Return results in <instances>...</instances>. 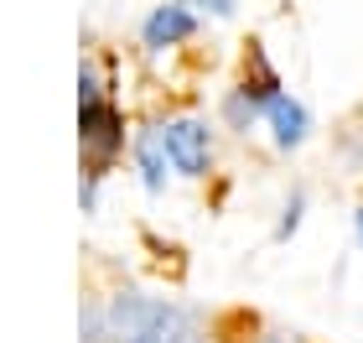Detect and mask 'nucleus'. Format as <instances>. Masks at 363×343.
<instances>
[{
	"instance_id": "5",
	"label": "nucleus",
	"mask_w": 363,
	"mask_h": 343,
	"mask_svg": "<svg viewBox=\"0 0 363 343\" xmlns=\"http://www.w3.org/2000/svg\"><path fill=\"white\" fill-rule=\"evenodd\" d=\"M265 120H270V136H275L280 151H296V146L311 136V114H306L301 99H291V94H280V99L265 109Z\"/></svg>"
},
{
	"instance_id": "1",
	"label": "nucleus",
	"mask_w": 363,
	"mask_h": 343,
	"mask_svg": "<svg viewBox=\"0 0 363 343\" xmlns=\"http://www.w3.org/2000/svg\"><path fill=\"white\" fill-rule=\"evenodd\" d=\"M78 146H84L89 172H99V177H104L114 161H120V151H125V114L104 94L94 62L78 68Z\"/></svg>"
},
{
	"instance_id": "10",
	"label": "nucleus",
	"mask_w": 363,
	"mask_h": 343,
	"mask_svg": "<svg viewBox=\"0 0 363 343\" xmlns=\"http://www.w3.org/2000/svg\"><path fill=\"white\" fill-rule=\"evenodd\" d=\"M353 229H358V244H363V208H358V214H353Z\"/></svg>"
},
{
	"instance_id": "7",
	"label": "nucleus",
	"mask_w": 363,
	"mask_h": 343,
	"mask_svg": "<svg viewBox=\"0 0 363 343\" xmlns=\"http://www.w3.org/2000/svg\"><path fill=\"white\" fill-rule=\"evenodd\" d=\"M259 114H265V109H259L244 89H228V99H223V120H228V130H250Z\"/></svg>"
},
{
	"instance_id": "8",
	"label": "nucleus",
	"mask_w": 363,
	"mask_h": 343,
	"mask_svg": "<svg viewBox=\"0 0 363 343\" xmlns=\"http://www.w3.org/2000/svg\"><path fill=\"white\" fill-rule=\"evenodd\" d=\"M301 214H306V192H291L286 214H280V224H275V239H291L296 229H301Z\"/></svg>"
},
{
	"instance_id": "9",
	"label": "nucleus",
	"mask_w": 363,
	"mask_h": 343,
	"mask_svg": "<svg viewBox=\"0 0 363 343\" xmlns=\"http://www.w3.org/2000/svg\"><path fill=\"white\" fill-rule=\"evenodd\" d=\"M182 6H192V11H208V16H234V0H182Z\"/></svg>"
},
{
	"instance_id": "3",
	"label": "nucleus",
	"mask_w": 363,
	"mask_h": 343,
	"mask_svg": "<svg viewBox=\"0 0 363 343\" xmlns=\"http://www.w3.org/2000/svg\"><path fill=\"white\" fill-rule=\"evenodd\" d=\"M192 31H197V11H192V6H182V0H167V6H156L151 16H145L140 42L151 47V53H167V47L187 42Z\"/></svg>"
},
{
	"instance_id": "11",
	"label": "nucleus",
	"mask_w": 363,
	"mask_h": 343,
	"mask_svg": "<svg viewBox=\"0 0 363 343\" xmlns=\"http://www.w3.org/2000/svg\"><path fill=\"white\" fill-rule=\"evenodd\" d=\"M265 343H301V338H265Z\"/></svg>"
},
{
	"instance_id": "6",
	"label": "nucleus",
	"mask_w": 363,
	"mask_h": 343,
	"mask_svg": "<svg viewBox=\"0 0 363 343\" xmlns=\"http://www.w3.org/2000/svg\"><path fill=\"white\" fill-rule=\"evenodd\" d=\"M135 167H140L145 192H161V187H167L172 156H167V141H161V125H156V130H140V141H135Z\"/></svg>"
},
{
	"instance_id": "2",
	"label": "nucleus",
	"mask_w": 363,
	"mask_h": 343,
	"mask_svg": "<svg viewBox=\"0 0 363 343\" xmlns=\"http://www.w3.org/2000/svg\"><path fill=\"white\" fill-rule=\"evenodd\" d=\"M161 141H167L172 172H182V177H208V167H213V130H208V120H197V114L167 120V125H161Z\"/></svg>"
},
{
	"instance_id": "4",
	"label": "nucleus",
	"mask_w": 363,
	"mask_h": 343,
	"mask_svg": "<svg viewBox=\"0 0 363 343\" xmlns=\"http://www.w3.org/2000/svg\"><path fill=\"white\" fill-rule=\"evenodd\" d=\"M125 343H192V322L182 307L172 302H151V312H145V322L135 333H130Z\"/></svg>"
}]
</instances>
